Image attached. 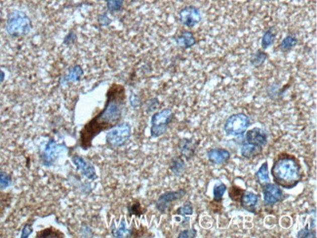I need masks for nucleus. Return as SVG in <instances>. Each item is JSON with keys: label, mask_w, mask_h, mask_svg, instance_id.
Returning a JSON list of instances; mask_svg holds the SVG:
<instances>
[{"label": "nucleus", "mask_w": 317, "mask_h": 238, "mask_svg": "<svg viewBox=\"0 0 317 238\" xmlns=\"http://www.w3.org/2000/svg\"><path fill=\"white\" fill-rule=\"evenodd\" d=\"M126 106V93L124 86L113 83L107 92L104 109L95 117L89 120L80 130V145L87 150L92 146L93 140L102 132L109 131L118 125Z\"/></svg>", "instance_id": "1"}, {"label": "nucleus", "mask_w": 317, "mask_h": 238, "mask_svg": "<svg viewBox=\"0 0 317 238\" xmlns=\"http://www.w3.org/2000/svg\"><path fill=\"white\" fill-rule=\"evenodd\" d=\"M270 174L274 184L285 190L294 189L303 179L300 160L288 152H281L274 158Z\"/></svg>", "instance_id": "2"}, {"label": "nucleus", "mask_w": 317, "mask_h": 238, "mask_svg": "<svg viewBox=\"0 0 317 238\" xmlns=\"http://www.w3.org/2000/svg\"><path fill=\"white\" fill-rule=\"evenodd\" d=\"M5 28L10 36L15 38L24 37L32 31V21L26 13L14 10L7 17Z\"/></svg>", "instance_id": "3"}, {"label": "nucleus", "mask_w": 317, "mask_h": 238, "mask_svg": "<svg viewBox=\"0 0 317 238\" xmlns=\"http://www.w3.org/2000/svg\"><path fill=\"white\" fill-rule=\"evenodd\" d=\"M251 125V119L242 112H238L230 115L223 126V130L227 136L238 137L244 135Z\"/></svg>", "instance_id": "4"}, {"label": "nucleus", "mask_w": 317, "mask_h": 238, "mask_svg": "<svg viewBox=\"0 0 317 238\" xmlns=\"http://www.w3.org/2000/svg\"><path fill=\"white\" fill-rule=\"evenodd\" d=\"M132 135V128L129 123L118 124L111 128L106 135V143L111 148H118L123 146L129 141Z\"/></svg>", "instance_id": "5"}, {"label": "nucleus", "mask_w": 317, "mask_h": 238, "mask_svg": "<svg viewBox=\"0 0 317 238\" xmlns=\"http://www.w3.org/2000/svg\"><path fill=\"white\" fill-rule=\"evenodd\" d=\"M173 118L174 113L169 109L153 113L150 121V136L152 138H159L164 135L167 132Z\"/></svg>", "instance_id": "6"}, {"label": "nucleus", "mask_w": 317, "mask_h": 238, "mask_svg": "<svg viewBox=\"0 0 317 238\" xmlns=\"http://www.w3.org/2000/svg\"><path fill=\"white\" fill-rule=\"evenodd\" d=\"M264 201L267 206L272 207L276 205L277 203H280L284 201L287 198V194L281 190L280 187H278L275 184L269 183L262 187Z\"/></svg>", "instance_id": "7"}, {"label": "nucleus", "mask_w": 317, "mask_h": 238, "mask_svg": "<svg viewBox=\"0 0 317 238\" xmlns=\"http://www.w3.org/2000/svg\"><path fill=\"white\" fill-rule=\"evenodd\" d=\"M67 151V147L64 144H59L56 143L55 141H50L48 142L42 155V163L46 166L53 165L58 159L61 156H63L64 153H66Z\"/></svg>", "instance_id": "8"}, {"label": "nucleus", "mask_w": 317, "mask_h": 238, "mask_svg": "<svg viewBox=\"0 0 317 238\" xmlns=\"http://www.w3.org/2000/svg\"><path fill=\"white\" fill-rule=\"evenodd\" d=\"M186 194H187V191L185 189L164 192L159 196L155 207L160 213H165L169 210V208L174 202L181 200Z\"/></svg>", "instance_id": "9"}, {"label": "nucleus", "mask_w": 317, "mask_h": 238, "mask_svg": "<svg viewBox=\"0 0 317 238\" xmlns=\"http://www.w3.org/2000/svg\"><path fill=\"white\" fill-rule=\"evenodd\" d=\"M179 19L184 26L188 28H193L194 26L201 22L202 17L199 9L192 6H188L181 10L179 14Z\"/></svg>", "instance_id": "10"}, {"label": "nucleus", "mask_w": 317, "mask_h": 238, "mask_svg": "<svg viewBox=\"0 0 317 238\" xmlns=\"http://www.w3.org/2000/svg\"><path fill=\"white\" fill-rule=\"evenodd\" d=\"M244 137V142L257 145L260 147H265L268 143V134L262 128L254 127L246 131Z\"/></svg>", "instance_id": "11"}, {"label": "nucleus", "mask_w": 317, "mask_h": 238, "mask_svg": "<svg viewBox=\"0 0 317 238\" xmlns=\"http://www.w3.org/2000/svg\"><path fill=\"white\" fill-rule=\"evenodd\" d=\"M241 207L255 215L258 214V208L261 202V196L252 191H244L239 200Z\"/></svg>", "instance_id": "12"}, {"label": "nucleus", "mask_w": 317, "mask_h": 238, "mask_svg": "<svg viewBox=\"0 0 317 238\" xmlns=\"http://www.w3.org/2000/svg\"><path fill=\"white\" fill-rule=\"evenodd\" d=\"M72 162L76 166L77 170L80 171L84 177L87 179L93 181L97 179V173H96L95 167L92 165V163L88 162L86 159L83 158L80 155H73L72 156Z\"/></svg>", "instance_id": "13"}, {"label": "nucleus", "mask_w": 317, "mask_h": 238, "mask_svg": "<svg viewBox=\"0 0 317 238\" xmlns=\"http://www.w3.org/2000/svg\"><path fill=\"white\" fill-rule=\"evenodd\" d=\"M199 141L194 139H183L178 144L181 156L186 160H190L195 156Z\"/></svg>", "instance_id": "14"}, {"label": "nucleus", "mask_w": 317, "mask_h": 238, "mask_svg": "<svg viewBox=\"0 0 317 238\" xmlns=\"http://www.w3.org/2000/svg\"><path fill=\"white\" fill-rule=\"evenodd\" d=\"M230 152L225 148H211L207 151L209 162L215 165H223L230 159Z\"/></svg>", "instance_id": "15"}, {"label": "nucleus", "mask_w": 317, "mask_h": 238, "mask_svg": "<svg viewBox=\"0 0 317 238\" xmlns=\"http://www.w3.org/2000/svg\"><path fill=\"white\" fill-rule=\"evenodd\" d=\"M263 150H264V147L253 145L243 141L241 145V156L243 158L251 160V159L256 158L260 154H262Z\"/></svg>", "instance_id": "16"}, {"label": "nucleus", "mask_w": 317, "mask_h": 238, "mask_svg": "<svg viewBox=\"0 0 317 238\" xmlns=\"http://www.w3.org/2000/svg\"><path fill=\"white\" fill-rule=\"evenodd\" d=\"M255 178L259 186L262 188L265 185L270 183V171H269V164L268 161H265L261 167L258 169V171L255 174Z\"/></svg>", "instance_id": "17"}, {"label": "nucleus", "mask_w": 317, "mask_h": 238, "mask_svg": "<svg viewBox=\"0 0 317 238\" xmlns=\"http://www.w3.org/2000/svg\"><path fill=\"white\" fill-rule=\"evenodd\" d=\"M177 44L180 47L186 48V49H190L193 47L196 43V39L193 35V33L190 32H183L176 39Z\"/></svg>", "instance_id": "18"}, {"label": "nucleus", "mask_w": 317, "mask_h": 238, "mask_svg": "<svg viewBox=\"0 0 317 238\" xmlns=\"http://www.w3.org/2000/svg\"><path fill=\"white\" fill-rule=\"evenodd\" d=\"M169 169L175 176H182L187 170L186 161L182 156H175L170 162Z\"/></svg>", "instance_id": "19"}, {"label": "nucleus", "mask_w": 317, "mask_h": 238, "mask_svg": "<svg viewBox=\"0 0 317 238\" xmlns=\"http://www.w3.org/2000/svg\"><path fill=\"white\" fill-rule=\"evenodd\" d=\"M132 233V229H129L126 226V222L124 219L120 222V225L118 227H115V225L112 223L111 225V234L114 237H130Z\"/></svg>", "instance_id": "20"}, {"label": "nucleus", "mask_w": 317, "mask_h": 238, "mask_svg": "<svg viewBox=\"0 0 317 238\" xmlns=\"http://www.w3.org/2000/svg\"><path fill=\"white\" fill-rule=\"evenodd\" d=\"M226 191H227V188L222 182L221 181L217 182L213 187V202L221 204L223 199V195Z\"/></svg>", "instance_id": "21"}, {"label": "nucleus", "mask_w": 317, "mask_h": 238, "mask_svg": "<svg viewBox=\"0 0 317 238\" xmlns=\"http://www.w3.org/2000/svg\"><path fill=\"white\" fill-rule=\"evenodd\" d=\"M83 75V69L80 65L73 66L69 71L68 74L63 80V83H73L77 82Z\"/></svg>", "instance_id": "22"}, {"label": "nucleus", "mask_w": 317, "mask_h": 238, "mask_svg": "<svg viewBox=\"0 0 317 238\" xmlns=\"http://www.w3.org/2000/svg\"><path fill=\"white\" fill-rule=\"evenodd\" d=\"M267 59H268V54L266 52H264L263 50H258L252 54V56L250 58V62L255 67H259V66H262L263 64H265Z\"/></svg>", "instance_id": "23"}, {"label": "nucleus", "mask_w": 317, "mask_h": 238, "mask_svg": "<svg viewBox=\"0 0 317 238\" xmlns=\"http://www.w3.org/2000/svg\"><path fill=\"white\" fill-rule=\"evenodd\" d=\"M36 237L37 238H51V237H64L63 232L58 230L57 228L55 227H47L45 229H42L40 231L37 232L36 234Z\"/></svg>", "instance_id": "24"}, {"label": "nucleus", "mask_w": 317, "mask_h": 238, "mask_svg": "<svg viewBox=\"0 0 317 238\" xmlns=\"http://www.w3.org/2000/svg\"><path fill=\"white\" fill-rule=\"evenodd\" d=\"M298 43V39L295 35H292V34H289L287 35L286 37H284V39L281 41L279 48L282 52H288L290 51L291 49L295 47Z\"/></svg>", "instance_id": "25"}, {"label": "nucleus", "mask_w": 317, "mask_h": 238, "mask_svg": "<svg viewBox=\"0 0 317 238\" xmlns=\"http://www.w3.org/2000/svg\"><path fill=\"white\" fill-rule=\"evenodd\" d=\"M275 39V32L273 28H270L267 32L264 33L263 37H262V41H261V45L264 50L270 47Z\"/></svg>", "instance_id": "26"}, {"label": "nucleus", "mask_w": 317, "mask_h": 238, "mask_svg": "<svg viewBox=\"0 0 317 238\" xmlns=\"http://www.w3.org/2000/svg\"><path fill=\"white\" fill-rule=\"evenodd\" d=\"M12 200V196L10 193H5L0 191V216L2 215L3 211L10 206Z\"/></svg>", "instance_id": "27"}, {"label": "nucleus", "mask_w": 317, "mask_h": 238, "mask_svg": "<svg viewBox=\"0 0 317 238\" xmlns=\"http://www.w3.org/2000/svg\"><path fill=\"white\" fill-rule=\"evenodd\" d=\"M128 212H129V215L132 216V215H135L137 217H140L142 214L144 213V211L143 210V208L141 206V203L139 201H134L132 203H130L128 205Z\"/></svg>", "instance_id": "28"}, {"label": "nucleus", "mask_w": 317, "mask_h": 238, "mask_svg": "<svg viewBox=\"0 0 317 238\" xmlns=\"http://www.w3.org/2000/svg\"><path fill=\"white\" fill-rule=\"evenodd\" d=\"M109 11L111 13L119 12L123 7L124 0H106Z\"/></svg>", "instance_id": "29"}, {"label": "nucleus", "mask_w": 317, "mask_h": 238, "mask_svg": "<svg viewBox=\"0 0 317 238\" xmlns=\"http://www.w3.org/2000/svg\"><path fill=\"white\" fill-rule=\"evenodd\" d=\"M298 238H315L316 237V231L315 228L312 229V226H304L303 228H301V230L298 232L297 234Z\"/></svg>", "instance_id": "30"}, {"label": "nucleus", "mask_w": 317, "mask_h": 238, "mask_svg": "<svg viewBox=\"0 0 317 238\" xmlns=\"http://www.w3.org/2000/svg\"><path fill=\"white\" fill-rule=\"evenodd\" d=\"M11 185H12L11 176L6 172L0 171V191L9 188Z\"/></svg>", "instance_id": "31"}, {"label": "nucleus", "mask_w": 317, "mask_h": 238, "mask_svg": "<svg viewBox=\"0 0 317 238\" xmlns=\"http://www.w3.org/2000/svg\"><path fill=\"white\" fill-rule=\"evenodd\" d=\"M176 214L182 216V217H186V216H191L193 214V207L190 202H186L184 205L178 208Z\"/></svg>", "instance_id": "32"}, {"label": "nucleus", "mask_w": 317, "mask_h": 238, "mask_svg": "<svg viewBox=\"0 0 317 238\" xmlns=\"http://www.w3.org/2000/svg\"><path fill=\"white\" fill-rule=\"evenodd\" d=\"M245 190H242L240 188H238L236 186H232L229 190H228V196L229 198L234 201V202H239L242 193L244 192Z\"/></svg>", "instance_id": "33"}, {"label": "nucleus", "mask_w": 317, "mask_h": 238, "mask_svg": "<svg viewBox=\"0 0 317 238\" xmlns=\"http://www.w3.org/2000/svg\"><path fill=\"white\" fill-rule=\"evenodd\" d=\"M179 238H194L196 237V230L194 228H187L181 231L178 235Z\"/></svg>", "instance_id": "34"}, {"label": "nucleus", "mask_w": 317, "mask_h": 238, "mask_svg": "<svg viewBox=\"0 0 317 238\" xmlns=\"http://www.w3.org/2000/svg\"><path fill=\"white\" fill-rule=\"evenodd\" d=\"M32 230H33V229H32V224H31V223H27V224L23 227V229H22V235H21V237H29V236L32 234Z\"/></svg>", "instance_id": "35"}, {"label": "nucleus", "mask_w": 317, "mask_h": 238, "mask_svg": "<svg viewBox=\"0 0 317 238\" xmlns=\"http://www.w3.org/2000/svg\"><path fill=\"white\" fill-rule=\"evenodd\" d=\"M4 77H5V74H4V72H3L2 70H0V82H2V81L4 80Z\"/></svg>", "instance_id": "36"}]
</instances>
